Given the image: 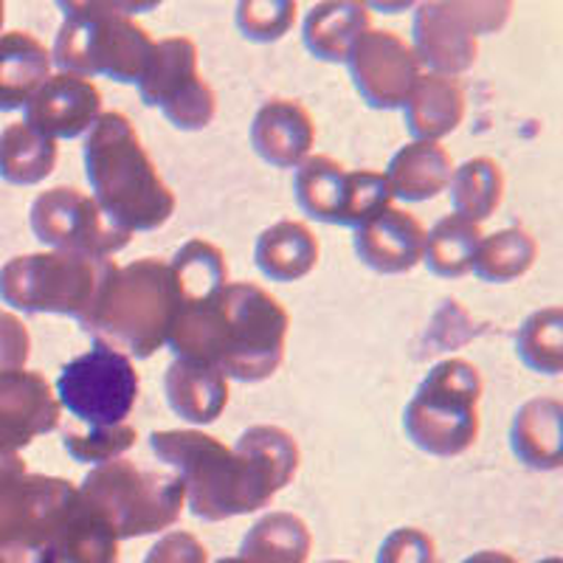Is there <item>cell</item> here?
<instances>
[{"mask_svg":"<svg viewBox=\"0 0 563 563\" xmlns=\"http://www.w3.org/2000/svg\"><path fill=\"white\" fill-rule=\"evenodd\" d=\"M288 313L256 285H225L218 296L180 308L167 344L240 380L274 375L285 352Z\"/></svg>","mask_w":563,"mask_h":563,"instance_id":"obj_1","label":"cell"},{"mask_svg":"<svg viewBox=\"0 0 563 563\" xmlns=\"http://www.w3.org/2000/svg\"><path fill=\"white\" fill-rule=\"evenodd\" d=\"M85 175L93 203L119 231H153L169 220L175 198L139 133L122 113H102L85 139Z\"/></svg>","mask_w":563,"mask_h":563,"instance_id":"obj_2","label":"cell"},{"mask_svg":"<svg viewBox=\"0 0 563 563\" xmlns=\"http://www.w3.org/2000/svg\"><path fill=\"white\" fill-rule=\"evenodd\" d=\"M178 294L169 265L155 260H141L124 271H115L99 305L90 310L82 330L97 335V341L124 352L147 358L169 339Z\"/></svg>","mask_w":563,"mask_h":563,"instance_id":"obj_3","label":"cell"},{"mask_svg":"<svg viewBox=\"0 0 563 563\" xmlns=\"http://www.w3.org/2000/svg\"><path fill=\"white\" fill-rule=\"evenodd\" d=\"M115 265L79 254L18 256L0 271V299L26 313H63L85 321L97 308Z\"/></svg>","mask_w":563,"mask_h":563,"instance_id":"obj_4","label":"cell"},{"mask_svg":"<svg viewBox=\"0 0 563 563\" xmlns=\"http://www.w3.org/2000/svg\"><path fill=\"white\" fill-rule=\"evenodd\" d=\"M65 23L54 43V63L74 77H110L115 82H139L155 43L122 12H70L65 3Z\"/></svg>","mask_w":563,"mask_h":563,"instance_id":"obj_5","label":"cell"},{"mask_svg":"<svg viewBox=\"0 0 563 563\" xmlns=\"http://www.w3.org/2000/svg\"><path fill=\"white\" fill-rule=\"evenodd\" d=\"M479 391L482 380L476 366L465 361H445L434 366L406 409V431L429 454H460L479 431Z\"/></svg>","mask_w":563,"mask_h":563,"instance_id":"obj_6","label":"cell"},{"mask_svg":"<svg viewBox=\"0 0 563 563\" xmlns=\"http://www.w3.org/2000/svg\"><path fill=\"white\" fill-rule=\"evenodd\" d=\"M135 400L139 372L133 361L102 341L68 361L57 378V404L90 431L124 426Z\"/></svg>","mask_w":563,"mask_h":563,"instance_id":"obj_7","label":"cell"},{"mask_svg":"<svg viewBox=\"0 0 563 563\" xmlns=\"http://www.w3.org/2000/svg\"><path fill=\"white\" fill-rule=\"evenodd\" d=\"M139 93L144 104L161 108L180 130H200L214 115V93L198 77V52L186 37H169L155 43L141 74Z\"/></svg>","mask_w":563,"mask_h":563,"instance_id":"obj_8","label":"cell"},{"mask_svg":"<svg viewBox=\"0 0 563 563\" xmlns=\"http://www.w3.org/2000/svg\"><path fill=\"white\" fill-rule=\"evenodd\" d=\"M32 229L40 243L54 245L63 254L97 256V260H108V254L124 249L130 238L104 218L93 198H85L79 189H65V186L34 200Z\"/></svg>","mask_w":563,"mask_h":563,"instance_id":"obj_9","label":"cell"},{"mask_svg":"<svg viewBox=\"0 0 563 563\" xmlns=\"http://www.w3.org/2000/svg\"><path fill=\"white\" fill-rule=\"evenodd\" d=\"M361 97L372 108H404L420 79L417 57L395 32H366L346 57Z\"/></svg>","mask_w":563,"mask_h":563,"instance_id":"obj_10","label":"cell"},{"mask_svg":"<svg viewBox=\"0 0 563 563\" xmlns=\"http://www.w3.org/2000/svg\"><path fill=\"white\" fill-rule=\"evenodd\" d=\"M59 404L37 372H0V454H14L32 437L57 426Z\"/></svg>","mask_w":563,"mask_h":563,"instance_id":"obj_11","label":"cell"},{"mask_svg":"<svg viewBox=\"0 0 563 563\" xmlns=\"http://www.w3.org/2000/svg\"><path fill=\"white\" fill-rule=\"evenodd\" d=\"M102 93L90 79L74 74H57L26 104L23 122L43 133L45 139H77L99 119Z\"/></svg>","mask_w":563,"mask_h":563,"instance_id":"obj_12","label":"cell"},{"mask_svg":"<svg viewBox=\"0 0 563 563\" xmlns=\"http://www.w3.org/2000/svg\"><path fill=\"white\" fill-rule=\"evenodd\" d=\"M420 223L409 211L386 206L375 218L355 229V251L378 274H404L422 260Z\"/></svg>","mask_w":563,"mask_h":563,"instance_id":"obj_13","label":"cell"},{"mask_svg":"<svg viewBox=\"0 0 563 563\" xmlns=\"http://www.w3.org/2000/svg\"><path fill=\"white\" fill-rule=\"evenodd\" d=\"M251 141L268 164L290 169L308 155L313 144V122L301 104L276 99L256 113Z\"/></svg>","mask_w":563,"mask_h":563,"instance_id":"obj_14","label":"cell"},{"mask_svg":"<svg viewBox=\"0 0 563 563\" xmlns=\"http://www.w3.org/2000/svg\"><path fill=\"white\" fill-rule=\"evenodd\" d=\"M52 77V54L26 32L0 34V110H20Z\"/></svg>","mask_w":563,"mask_h":563,"instance_id":"obj_15","label":"cell"},{"mask_svg":"<svg viewBox=\"0 0 563 563\" xmlns=\"http://www.w3.org/2000/svg\"><path fill=\"white\" fill-rule=\"evenodd\" d=\"M451 158L437 141H415L391 158L386 169L391 198L429 200L451 184Z\"/></svg>","mask_w":563,"mask_h":563,"instance_id":"obj_16","label":"cell"},{"mask_svg":"<svg viewBox=\"0 0 563 563\" xmlns=\"http://www.w3.org/2000/svg\"><path fill=\"white\" fill-rule=\"evenodd\" d=\"M167 397L175 415L189 422L218 420L229 404V386L223 372L198 361H175L167 372Z\"/></svg>","mask_w":563,"mask_h":563,"instance_id":"obj_17","label":"cell"},{"mask_svg":"<svg viewBox=\"0 0 563 563\" xmlns=\"http://www.w3.org/2000/svg\"><path fill=\"white\" fill-rule=\"evenodd\" d=\"M462 88L454 77H420L404 104L406 124L417 141H437L462 119Z\"/></svg>","mask_w":563,"mask_h":563,"instance_id":"obj_18","label":"cell"},{"mask_svg":"<svg viewBox=\"0 0 563 563\" xmlns=\"http://www.w3.org/2000/svg\"><path fill=\"white\" fill-rule=\"evenodd\" d=\"M319 260V243L313 240L308 225L301 223H276L256 243V265L268 279L294 282L310 274Z\"/></svg>","mask_w":563,"mask_h":563,"instance_id":"obj_19","label":"cell"},{"mask_svg":"<svg viewBox=\"0 0 563 563\" xmlns=\"http://www.w3.org/2000/svg\"><path fill=\"white\" fill-rule=\"evenodd\" d=\"M296 200L310 218L321 223L344 225L346 195H350V173L333 158H310L296 169Z\"/></svg>","mask_w":563,"mask_h":563,"instance_id":"obj_20","label":"cell"},{"mask_svg":"<svg viewBox=\"0 0 563 563\" xmlns=\"http://www.w3.org/2000/svg\"><path fill=\"white\" fill-rule=\"evenodd\" d=\"M369 14L358 3H324L308 14L305 23V45L321 59L339 63L346 59L352 45L366 34Z\"/></svg>","mask_w":563,"mask_h":563,"instance_id":"obj_21","label":"cell"},{"mask_svg":"<svg viewBox=\"0 0 563 563\" xmlns=\"http://www.w3.org/2000/svg\"><path fill=\"white\" fill-rule=\"evenodd\" d=\"M57 164V144L26 122L9 124L0 133V178L18 186H32L48 178Z\"/></svg>","mask_w":563,"mask_h":563,"instance_id":"obj_22","label":"cell"},{"mask_svg":"<svg viewBox=\"0 0 563 563\" xmlns=\"http://www.w3.org/2000/svg\"><path fill=\"white\" fill-rule=\"evenodd\" d=\"M512 451L532 467L561 465V406L552 400L527 404L512 420Z\"/></svg>","mask_w":563,"mask_h":563,"instance_id":"obj_23","label":"cell"},{"mask_svg":"<svg viewBox=\"0 0 563 563\" xmlns=\"http://www.w3.org/2000/svg\"><path fill=\"white\" fill-rule=\"evenodd\" d=\"M482 234L476 223L449 214L434 225L422 240V263L437 276H462L474 265Z\"/></svg>","mask_w":563,"mask_h":563,"instance_id":"obj_24","label":"cell"},{"mask_svg":"<svg viewBox=\"0 0 563 563\" xmlns=\"http://www.w3.org/2000/svg\"><path fill=\"white\" fill-rule=\"evenodd\" d=\"M451 203H454L456 218H465L471 223L490 218V211L501 203V167L490 158L467 161L451 175Z\"/></svg>","mask_w":563,"mask_h":563,"instance_id":"obj_25","label":"cell"},{"mask_svg":"<svg viewBox=\"0 0 563 563\" xmlns=\"http://www.w3.org/2000/svg\"><path fill=\"white\" fill-rule=\"evenodd\" d=\"M536 256V243L525 229H507L482 240L474 256V271L485 282H510L525 274Z\"/></svg>","mask_w":563,"mask_h":563,"instance_id":"obj_26","label":"cell"},{"mask_svg":"<svg viewBox=\"0 0 563 563\" xmlns=\"http://www.w3.org/2000/svg\"><path fill=\"white\" fill-rule=\"evenodd\" d=\"M519 355L527 366L544 375H558L561 369V310L552 308L525 321L519 339Z\"/></svg>","mask_w":563,"mask_h":563,"instance_id":"obj_27","label":"cell"},{"mask_svg":"<svg viewBox=\"0 0 563 563\" xmlns=\"http://www.w3.org/2000/svg\"><path fill=\"white\" fill-rule=\"evenodd\" d=\"M135 440V431L130 429L128 422L124 426H115V429H99L88 431V434H68L65 437V451L77 462H108L110 456L122 454L124 449H130Z\"/></svg>","mask_w":563,"mask_h":563,"instance_id":"obj_28","label":"cell"},{"mask_svg":"<svg viewBox=\"0 0 563 563\" xmlns=\"http://www.w3.org/2000/svg\"><path fill=\"white\" fill-rule=\"evenodd\" d=\"M294 3H240L238 23L249 40H279L294 23Z\"/></svg>","mask_w":563,"mask_h":563,"instance_id":"obj_29","label":"cell"},{"mask_svg":"<svg viewBox=\"0 0 563 563\" xmlns=\"http://www.w3.org/2000/svg\"><path fill=\"white\" fill-rule=\"evenodd\" d=\"M29 358V333L14 316L0 313V372L20 369Z\"/></svg>","mask_w":563,"mask_h":563,"instance_id":"obj_30","label":"cell"},{"mask_svg":"<svg viewBox=\"0 0 563 563\" xmlns=\"http://www.w3.org/2000/svg\"><path fill=\"white\" fill-rule=\"evenodd\" d=\"M3 9H7V7H3V3H0V26H3Z\"/></svg>","mask_w":563,"mask_h":563,"instance_id":"obj_31","label":"cell"}]
</instances>
